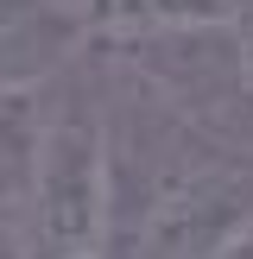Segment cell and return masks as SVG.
<instances>
[{
	"label": "cell",
	"mask_w": 253,
	"mask_h": 259,
	"mask_svg": "<svg viewBox=\"0 0 253 259\" xmlns=\"http://www.w3.org/2000/svg\"><path fill=\"white\" fill-rule=\"evenodd\" d=\"M253 240V152L209 133L152 164L126 259H234Z\"/></svg>",
	"instance_id": "obj_1"
},
{
	"label": "cell",
	"mask_w": 253,
	"mask_h": 259,
	"mask_svg": "<svg viewBox=\"0 0 253 259\" xmlns=\"http://www.w3.org/2000/svg\"><path fill=\"white\" fill-rule=\"evenodd\" d=\"M114 247V139L108 114L89 95L45 108L32 202H25V259H82Z\"/></svg>",
	"instance_id": "obj_2"
},
{
	"label": "cell",
	"mask_w": 253,
	"mask_h": 259,
	"mask_svg": "<svg viewBox=\"0 0 253 259\" xmlns=\"http://www.w3.org/2000/svg\"><path fill=\"white\" fill-rule=\"evenodd\" d=\"M76 0H0V89H38L51 63L76 45Z\"/></svg>",
	"instance_id": "obj_3"
},
{
	"label": "cell",
	"mask_w": 253,
	"mask_h": 259,
	"mask_svg": "<svg viewBox=\"0 0 253 259\" xmlns=\"http://www.w3.org/2000/svg\"><path fill=\"white\" fill-rule=\"evenodd\" d=\"M247 0H95V19L114 32H184V25H234Z\"/></svg>",
	"instance_id": "obj_4"
},
{
	"label": "cell",
	"mask_w": 253,
	"mask_h": 259,
	"mask_svg": "<svg viewBox=\"0 0 253 259\" xmlns=\"http://www.w3.org/2000/svg\"><path fill=\"white\" fill-rule=\"evenodd\" d=\"M234 38H240V63H247V95H253V13L234 19Z\"/></svg>",
	"instance_id": "obj_5"
},
{
	"label": "cell",
	"mask_w": 253,
	"mask_h": 259,
	"mask_svg": "<svg viewBox=\"0 0 253 259\" xmlns=\"http://www.w3.org/2000/svg\"><path fill=\"white\" fill-rule=\"evenodd\" d=\"M82 259H126V253H114V247H101V253H82Z\"/></svg>",
	"instance_id": "obj_6"
},
{
	"label": "cell",
	"mask_w": 253,
	"mask_h": 259,
	"mask_svg": "<svg viewBox=\"0 0 253 259\" xmlns=\"http://www.w3.org/2000/svg\"><path fill=\"white\" fill-rule=\"evenodd\" d=\"M76 7H82V0H76Z\"/></svg>",
	"instance_id": "obj_7"
}]
</instances>
